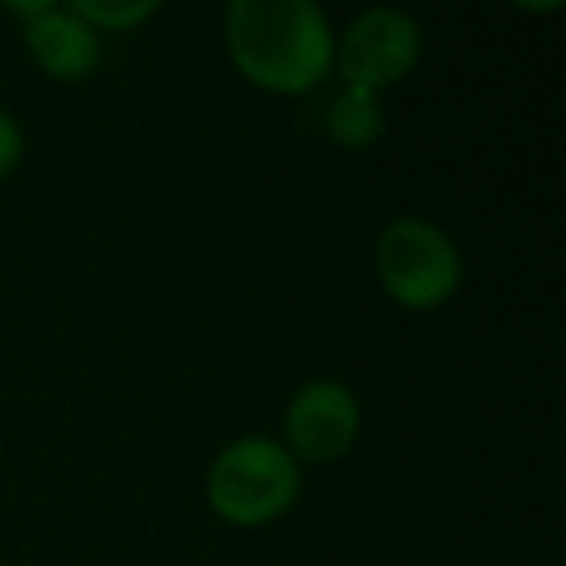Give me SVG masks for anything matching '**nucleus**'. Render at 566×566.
Masks as SVG:
<instances>
[{
	"label": "nucleus",
	"mask_w": 566,
	"mask_h": 566,
	"mask_svg": "<svg viewBox=\"0 0 566 566\" xmlns=\"http://www.w3.org/2000/svg\"><path fill=\"white\" fill-rule=\"evenodd\" d=\"M28 156V136H24V125L17 120V113L0 109V182L12 179L20 171Z\"/></svg>",
	"instance_id": "9"
},
{
	"label": "nucleus",
	"mask_w": 566,
	"mask_h": 566,
	"mask_svg": "<svg viewBox=\"0 0 566 566\" xmlns=\"http://www.w3.org/2000/svg\"><path fill=\"white\" fill-rule=\"evenodd\" d=\"M12 566H28V563H12Z\"/></svg>",
	"instance_id": "11"
},
{
	"label": "nucleus",
	"mask_w": 566,
	"mask_h": 566,
	"mask_svg": "<svg viewBox=\"0 0 566 566\" xmlns=\"http://www.w3.org/2000/svg\"><path fill=\"white\" fill-rule=\"evenodd\" d=\"M365 411L349 385L334 377L303 380L280 419V442L300 465H334L361 442Z\"/></svg>",
	"instance_id": "5"
},
{
	"label": "nucleus",
	"mask_w": 566,
	"mask_h": 566,
	"mask_svg": "<svg viewBox=\"0 0 566 566\" xmlns=\"http://www.w3.org/2000/svg\"><path fill=\"white\" fill-rule=\"evenodd\" d=\"M423 59V28L396 4L361 9L334 35V78L349 90L385 94Z\"/></svg>",
	"instance_id": "4"
},
{
	"label": "nucleus",
	"mask_w": 566,
	"mask_h": 566,
	"mask_svg": "<svg viewBox=\"0 0 566 566\" xmlns=\"http://www.w3.org/2000/svg\"><path fill=\"white\" fill-rule=\"evenodd\" d=\"M323 128L331 136L334 148L342 151H369L373 144H380L385 136V105H380L377 94L369 90H349L342 86L338 94L326 105Z\"/></svg>",
	"instance_id": "7"
},
{
	"label": "nucleus",
	"mask_w": 566,
	"mask_h": 566,
	"mask_svg": "<svg viewBox=\"0 0 566 566\" xmlns=\"http://www.w3.org/2000/svg\"><path fill=\"white\" fill-rule=\"evenodd\" d=\"M303 465L275 434H241L206 465V504L229 527H268L295 509Z\"/></svg>",
	"instance_id": "2"
},
{
	"label": "nucleus",
	"mask_w": 566,
	"mask_h": 566,
	"mask_svg": "<svg viewBox=\"0 0 566 566\" xmlns=\"http://www.w3.org/2000/svg\"><path fill=\"white\" fill-rule=\"evenodd\" d=\"M334 35L315 0H229L221 17L233 71L275 97H303L331 78Z\"/></svg>",
	"instance_id": "1"
},
{
	"label": "nucleus",
	"mask_w": 566,
	"mask_h": 566,
	"mask_svg": "<svg viewBox=\"0 0 566 566\" xmlns=\"http://www.w3.org/2000/svg\"><path fill=\"white\" fill-rule=\"evenodd\" d=\"M20 32H24L28 59L55 82H86L102 66V35L71 4L55 0L43 17H35Z\"/></svg>",
	"instance_id": "6"
},
{
	"label": "nucleus",
	"mask_w": 566,
	"mask_h": 566,
	"mask_svg": "<svg viewBox=\"0 0 566 566\" xmlns=\"http://www.w3.org/2000/svg\"><path fill=\"white\" fill-rule=\"evenodd\" d=\"M97 35L140 32L148 20L159 17V0H74L71 4Z\"/></svg>",
	"instance_id": "8"
},
{
	"label": "nucleus",
	"mask_w": 566,
	"mask_h": 566,
	"mask_svg": "<svg viewBox=\"0 0 566 566\" xmlns=\"http://www.w3.org/2000/svg\"><path fill=\"white\" fill-rule=\"evenodd\" d=\"M51 4H55V0H17V4H9V17H17L20 28H24V24H32L35 17H43Z\"/></svg>",
	"instance_id": "10"
},
{
	"label": "nucleus",
	"mask_w": 566,
	"mask_h": 566,
	"mask_svg": "<svg viewBox=\"0 0 566 566\" xmlns=\"http://www.w3.org/2000/svg\"><path fill=\"white\" fill-rule=\"evenodd\" d=\"M373 272L380 292L403 311H439L462 292L465 256L458 241L431 218L400 213L377 233Z\"/></svg>",
	"instance_id": "3"
}]
</instances>
